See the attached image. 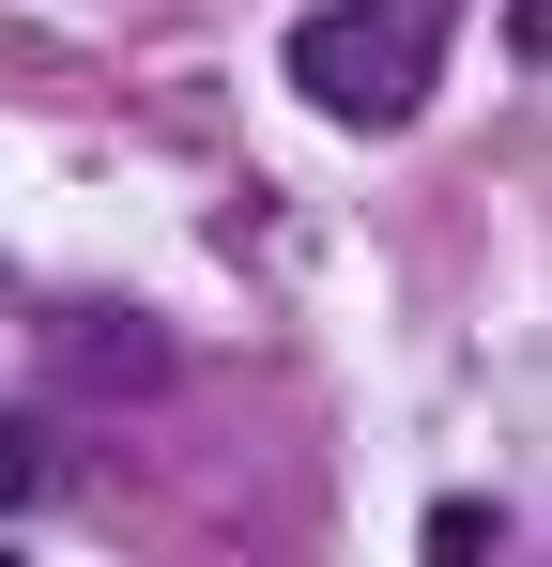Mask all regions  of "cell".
<instances>
[{
    "label": "cell",
    "instance_id": "cell-1",
    "mask_svg": "<svg viewBox=\"0 0 552 567\" xmlns=\"http://www.w3.org/2000/svg\"><path fill=\"white\" fill-rule=\"evenodd\" d=\"M430 16H446V0H323V16L292 31L307 107H323V123H354V138L415 123V93H430Z\"/></svg>",
    "mask_w": 552,
    "mask_h": 567
},
{
    "label": "cell",
    "instance_id": "cell-2",
    "mask_svg": "<svg viewBox=\"0 0 552 567\" xmlns=\"http://www.w3.org/2000/svg\"><path fill=\"white\" fill-rule=\"evenodd\" d=\"M78 353H92V369H108V383H154V369H170L154 338H123V307H78Z\"/></svg>",
    "mask_w": 552,
    "mask_h": 567
},
{
    "label": "cell",
    "instance_id": "cell-3",
    "mask_svg": "<svg viewBox=\"0 0 552 567\" xmlns=\"http://www.w3.org/2000/svg\"><path fill=\"white\" fill-rule=\"evenodd\" d=\"M31 491H47V430L0 399V506H31Z\"/></svg>",
    "mask_w": 552,
    "mask_h": 567
}]
</instances>
